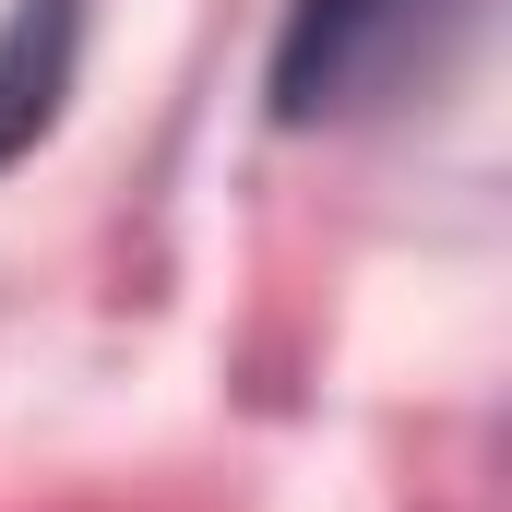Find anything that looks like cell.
<instances>
[{
	"label": "cell",
	"instance_id": "1",
	"mask_svg": "<svg viewBox=\"0 0 512 512\" xmlns=\"http://www.w3.org/2000/svg\"><path fill=\"white\" fill-rule=\"evenodd\" d=\"M429 24H441V0H286V36H274V120H346Z\"/></svg>",
	"mask_w": 512,
	"mask_h": 512
},
{
	"label": "cell",
	"instance_id": "2",
	"mask_svg": "<svg viewBox=\"0 0 512 512\" xmlns=\"http://www.w3.org/2000/svg\"><path fill=\"white\" fill-rule=\"evenodd\" d=\"M72 36H84L72 0H12V24H0V167L60 120V96H72Z\"/></svg>",
	"mask_w": 512,
	"mask_h": 512
}]
</instances>
